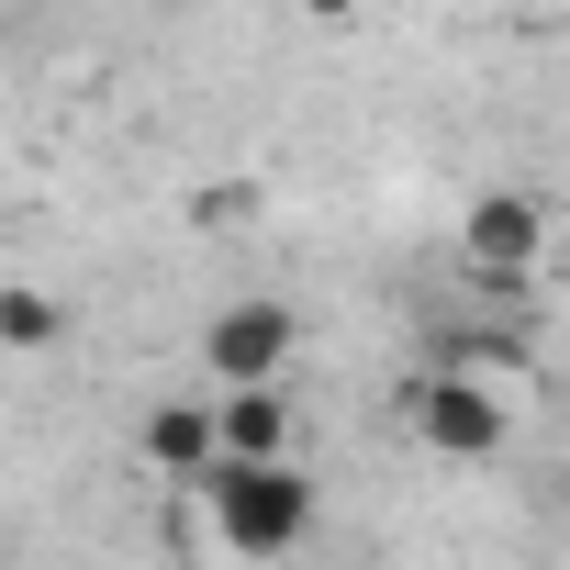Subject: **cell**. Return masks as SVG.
Returning a JSON list of instances; mask_svg holds the SVG:
<instances>
[{
  "label": "cell",
  "mask_w": 570,
  "mask_h": 570,
  "mask_svg": "<svg viewBox=\"0 0 570 570\" xmlns=\"http://www.w3.org/2000/svg\"><path fill=\"white\" fill-rule=\"evenodd\" d=\"M292 347H303V325H292V303H268V292H246V303H224V314L202 325L213 392H268L279 370H292Z\"/></svg>",
  "instance_id": "obj_3"
},
{
  "label": "cell",
  "mask_w": 570,
  "mask_h": 570,
  "mask_svg": "<svg viewBox=\"0 0 570 570\" xmlns=\"http://www.w3.org/2000/svg\"><path fill=\"white\" fill-rule=\"evenodd\" d=\"M202 514H213V548H224V559L268 570V559H292V548L314 537L325 492H314L303 459H213V470H202Z\"/></svg>",
  "instance_id": "obj_1"
},
{
  "label": "cell",
  "mask_w": 570,
  "mask_h": 570,
  "mask_svg": "<svg viewBox=\"0 0 570 570\" xmlns=\"http://www.w3.org/2000/svg\"><path fill=\"white\" fill-rule=\"evenodd\" d=\"M292 392H213V436H224V459H292Z\"/></svg>",
  "instance_id": "obj_6"
},
{
  "label": "cell",
  "mask_w": 570,
  "mask_h": 570,
  "mask_svg": "<svg viewBox=\"0 0 570 570\" xmlns=\"http://www.w3.org/2000/svg\"><path fill=\"white\" fill-rule=\"evenodd\" d=\"M135 459L146 470H168V481H202L213 459H224V436H213V403H146V425H135Z\"/></svg>",
  "instance_id": "obj_5"
},
{
  "label": "cell",
  "mask_w": 570,
  "mask_h": 570,
  "mask_svg": "<svg viewBox=\"0 0 570 570\" xmlns=\"http://www.w3.org/2000/svg\"><path fill=\"white\" fill-rule=\"evenodd\" d=\"M403 425H414V448H436V459H503V448H514V403H503L492 370H425V381L403 392Z\"/></svg>",
  "instance_id": "obj_2"
},
{
  "label": "cell",
  "mask_w": 570,
  "mask_h": 570,
  "mask_svg": "<svg viewBox=\"0 0 570 570\" xmlns=\"http://www.w3.org/2000/svg\"><path fill=\"white\" fill-rule=\"evenodd\" d=\"M459 257H470L481 279H525V268L548 257V202H537V190H470Z\"/></svg>",
  "instance_id": "obj_4"
},
{
  "label": "cell",
  "mask_w": 570,
  "mask_h": 570,
  "mask_svg": "<svg viewBox=\"0 0 570 570\" xmlns=\"http://www.w3.org/2000/svg\"><path fill=\"white\" fill-rule=\"evenodd\" d=\"M68 336V303L46 292V279H0V347H12V358H46Z\"/></svg>",
  "instance_id": "obj_7"
},
{
  "label": "cell",
  "mask_w": 570,
  "mask_h": 570,
  "mask_svg": "<svg viewBox=\"0 0 570 570\" xmlns=\"http://www.w3.org/2000/svg\"><path fill=\"white\" fill-rule=\"evenodd\" d=\"M292 12H303V23H358L370 0H292Z\"/></svg>",
  "instance_id": "obj_8"
}]
</instances>
